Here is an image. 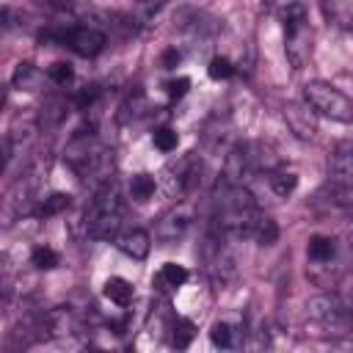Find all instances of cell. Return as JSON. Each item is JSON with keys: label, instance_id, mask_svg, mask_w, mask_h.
Masks as SVG:
<instances>
[{"label": "cell", "instance_id": "6da1fadb", "mask_svg": "<svg viewBox=\"0 0 353 353\" xmlns=\"http://www.w3.org/2000/svg\"><path fill=\"white\" fill-rule=\"evenodd\" d=\"M212 204H215V212H212L215 229H221L226 237H251L259 210H256L254 196L243 185H229L221 179Z\"/></svg>", "mask_w": 353, "mask_h": 353}, {"label": "cell", "instance_id": "7a4b0ae2", "mask_svg": "<svg viewBox=\"0 0 353 353\" xmlns=\"http://www.w3.org/2000/svg\"><path fill=\"white\" fill-rule=\"evenodd\" d=\"M124 221V201L116 190V185L105 182L99 185L97 196L91 199L85 210V232L97 240H116Z\"/></svg>", "mask_w": 353, "mask_h": 353}, {"label": "cell", "instance_id": "3957f363", "mask_svg": "<svg viewBox=\"0 0 353 353\" xmlns=\"http://www.w3.org/2000/svg\"><path fill=\"white\" fill-rule=\"evenodd\" d=\"M303 102L317 113V116H325L331 121H339V124H350L353 121V99L339 91L336 85L325 83V80H312L303 85Z\"/></svg>", "mask_w": 353, "mask_h": 353}, {"label": "cell", "instance_id": "277c9868", "mask_svg": "<svg viewBox=\"0 0 353 353\" xmlns=\"http://www.w3.org/2000/svg\"><path fill=\"white\" fill-rule=\"evenodd\" d=\"M309 41H312V33H309V19H306V6L301 0H292L284 8V52L292 69H303L309 50H312Z\"/></svg>", "mask_w": 353, "mask_h": 353}, {"label": "cell", "instance_id": "5b68a950", "mask_svg": "<svg viewBox=\"0 0 353 353\" xmlns=\"http://www.w3.org/2000/svg\"><path fill=\"white\" fill-rule=\"evenodd\" d=\"M69 163L72 168L80 174L83 182H110L113 174V152L102 143H88V141H77L74 149L69 152Z\"/></svg>", "mask_w": 353, "mask_h": 353}, {"label": "cell", "instance_id": "8992f818", "mask_svg": "<svg viewBox=\"0 0 353 353\" xmlns=\"http://www.w3.org/2000/svg\"><path fill=\"white\" fill-rule=\"evenodd\" d=\"M55 39L61 44H66L72 52H77L80 58H94L105 50L108 44V36L105 30L94 28V25H77V28H69V30H58Z\"/></svg>", "mask_w": 353, "mask_h": 353}, {"label": "cell", "instance_id": "52a82bcc", "mask_svg": "<svg viewBox=\"0 0 353 353\" xmlns=\"http://www.w3.org/2000/svg\"><path fill=\"white\" fill-rule=\"evenodd\" d=\"M254 174H256L254 143H237V146H232L229 154H226V160H223V182L243 185Z\"/></svg>", "mask_w": 353, "mask_h": 353}, {"label": "cell", "instance_id": "ba28073f", "mask_svg": "<svg viewBox=\"0 0 353 353\" xmlns=\"http://www.w3.org/2000/svg\"><path fill=\"white\" fill-rule=\"evenodd\" d=\"M306 314H309L314 323L325 325V328H339V325H345V320H347V309L342 306V301H339L336 295H328V292L309 298V301H306Z\"/></svg>", "mask_w": 353, "mask_h": 353}, {"label": "cell", "instance_id": "9c48e42d", "mask_svg": "<svg viewBox=\"0 0 353 353\" xmlns=\"http://www.w3.org/2000/svg\"><path fill=\"white\" fill-rule=\"evenodd\" d=\"M328 176L339 190L353 188V143L350 141H342L334 146L328 157Z\"/></svg>", "mask_w": 353, "mask_h": 353}, {"label": "cell", "instance_id": "30bf717a", "mask_svg": "<svg viewBox=\"0 0 353 353\" xmlns=\"http://www.w3.org/2000/svg\"><path fill=\"white\" fill-rule=\"evenodd\" d=\"M281 116H284V121H287V127H290V132L295 135V138H301V141H312L314 135H317V121H314V110L303 102H287L284 105V110H281Z\"/></svg>", "mask_w": 353, "mask_h": 353}, {"label": "cell", "instance_id": "8fae6325", "mask_svg": "<svg viewBox=\"0 0 353 353\" xmlns=\"http://www.w3.org/2000/svg\"><path fill=\"white\" fill-rule=\"evenodd\" d=\"M174 19H176V28L185 30L188 36H193V39H210L221 28V22L215 17H210L199 8H182V11H176Z\"/></svg>", "mask_w": 353, "mask_h": 353}, {"label": "cell", "instance_id": "7c38bea8", "mask_svg": "<svg viewBox=\"0 0 353 353\" xmlns=\"http://www.w3.org/2000/svg\"><path fill=\"white\" fill-rule=\"evenodd\" d=\"M190 221H193L190 207H182V204H179V207L168 210V212L157 221V226H154V237H157L160 243H174V240H179V237L188 232Z\"/></svg>", "mask_w": 353, "mask_h": 353}, {"label": "cell", "instance_id": "4fadbf2b", "mask_svg": "<svg viewBox=\"0 0 353 353\" xmlns=\"http://www.w3.org/2000/svg\"><path fill=\"white\" fill-rule=\"evenodd\" d=\"M116 248L130 259H146L152 251V234L146 229H127L116 237Z\"/></svg>", "mask_w": 353, "mask_h": 353}, {"label": "cell", "instance_id": "5bb4252c", "mask_svg": "<svg viewBox=\"0 0 353 353\" xmlns=\"http://www.w3.org/2000/svg\"><path fill=\"white\" fill-rule=\"evenodd\" d=\"M245 339V325L243 323H232V320H218L210 331V342L221 350H232L240 347Z\"/></svg>", "mask_w": 353, "mask_h": 353}, {"label": "cell", "instance_id": "9a60e30c", "mask_svg": "<svg viewBox=\"0 0 353 353\" xmlns=\"http://www.w3.org/2000/svg\"><path fill=\"white\" fill-rule=\"evenodd\" d=\"M323 17L328 25L339 28V30H350L353 28V0H320Z\"/></svg>", "mask_w": 353, "mask_h": 353}, {"label": "cell", "instance_id": "2e32d148", "mask_svg": "<svg viewBox=\"0 0 353 353\" xmlns=\"http://www.w3.org/2000/svg\"><path fill=\"white\" fill-rule=\"evenodd\" d=\"M102 292H105V298H108L110 303H116V306H130V303H132V298H135L132 284H130L127 279H121V276L108 279Z\"/></svg>", "mask_w": 353, "mask_h": 353}, {"label": "cell", "instance_id": "e0dca14e", "mask_svg": "<svg viewBox=\"0 0 353 353\" xmlns=\"http://www.w3.org/2000/svg\"><path fill=\"white\" fill-rule=\"evenodd\" d=\"M41 80H44V74L33 66V63H17V69H14V74H11V83H14V88H19V91H39V85H41Z\"/></svg>", "mask_w": 353, "mask_h": 353}, {"label": "cell", "instance_id": "ac0fdd59", "mask_svg": "<svg viewBox=\"0 0 353 353\" xmlns=\"http://www.w3.org/2000/svg\"><path fill=\"white\" fill-rule=\"evenodd\" d=\"M306 254H309V259H312L314 265H328V262L334 259V254H336V243H334V237L314 234V237L309 240Z\"/></svg>", "mask_w": 353, "mask_h": 353}, {"label": "cell", "instance_id": "d6986e66", "mask_svg": "<svg viewBox=\"0 0 353 353\" xmlns=\"http://www.w3.org/2000/svg\"><path fill=\"white\" fill-rule=\"evenodd\" d=\"M188 281V268L176 265V262H165L157 273V287L160 290H176Z\"/></svg>", "mask_w": 353, "mask_h": 353}, {"label": "cell", "instance_id": "ffe728a7", "mask_svg": "<svg viewBox=\"0 0 353 353\" xmlns=\"http://www.w3.org/2000/svg\"><path fill=\"white\" fill-rule=\"evenodd\" d=\"M268 185H270V190L276 193V196H281V199H287L295 188H298V176L292 174V171H284V168H273L270 174H268Z\"/></svg>", "mask_w": 353, "mask_h": 353}, {"label": "cell", "instance_id": "44dd1931", "mask_svg": "<svg viewBox=\"0 0 353 353\" xmlns=\"http://www.w3.org/2000/svg\"><path fill=\"white\" fill-rule=\"evenodd\" d=\"M251 237H254L259 245H273V243L279 240V226H276V221L259 212V218H256V223H254V229H251Z\"/></svg>", "mask_w": 353, "mask_h": 353}, {"label": "cell", "instance_id": "7402d4cb", "mask_svg": "<svg viewBox=\"0 0 353 353\" xmlns=\"http://www.w3.org/2000/svg\"><path fill=\"white\" fill-rule=\"evenodd\" d=\"M193 336H196V325L188 317H174L171 320V345L174 347H179V350L188 347Z\"/></svg>", "mask_w": 353, "mask_h": 353}, {"label": "cell", "instance_id": "603a6c76", "mask_svg": "<svg viewBox=\"0 0 353 353\" xmlns=\"http://www.w3.org/2000/svg\"><path fill=\"white\" fill-rule=\"evenodd\" d=\"M154 188H157V182H154L152 174H135L132 182H130V196L135 201H146V199H152Z\"/></svg>", "mask_w": 353, "mask_h": 353}, {"label": "cell", "instance_id": "cb8c5ba5", "mask_svg": "<svg viewBox=\"0 0 353 353\" xmlns=\"http://www.w3.org/2000/svg\"><path fill=\"white\" fill-rule=\"evenodd\" d=\"M58 262H61L58 254L52 248H47V245H39V248L30 251V265L36 270H52V268H58Z\"/></svg>", "mask_w": 353, "mask_h": 353}, {"label": "cell", "instance_id": "d4e9b609", "mask_svg": "<svg viewBox=\"0 0 353 353\" xmlns=\"http://www.w3.org/2000/svg\"><path fill=\"white\" fill-rule=\"evenodd\" d=\"M69 207V193H50L41 204H39V215H58Z\"/></svg>", "mask_w": 353, "mask_h": 353}, {"label": "cell", "instance_id": "484cf974", "mask_svg": "<svg viewBox=\"0 0 353 353\" xmlns=\"http://www.w3.org/2000/svg\"><path fill=\"white\" fill-rule=\"evenodd\" d=\"M165 3H168V0H132V6H135V14H132V17L143 25V22H149Z\"/></svg>", "mask_w": 353, "mask_h": 353}, {"label": "cell", "instance_id": "4316f807", "mask_svg": "<svg viewBox=\"0 0 353 353\" xmlns=\"http://www.w3.org/2000/svg\"><path fill=\"white\" fill-rule=\"evenodd\" d=\"M207 74H210L212 80H226V77L234 74V63H232L229 58H223V55H215V58L210 61V66H207Z\"/></svg>", "mask_w": 353, "mask_h": 353}, {"label": "cell", "instance_id": "83f0119b", "mask_svg": "<svg viewBox=\"0 0 353 353\" xmlns=\"http://www.w3.org/2000/svg\"><path fill=\"white\" fill-rule=\"evenodd\" d=\"M152 141H154V146H157L160 152H174L176 143H179V135H176L171 127H157L154 135H152Z\"/></svg>", "mask_w": 353, "mask_h": 353}, {"label": "cell", "instance_id": "f1b7e54d", "mask_svg": "<svg viewBox=\"0 0 353 353\" xmlns=\"http://www.w3.org/2000/svg\"><path fill=\"white\" fill-rule=\"evenodd\" d=\"M47 77H50L55 85H69V83L74 80V72H72L69 63H52V66L47 69Z\"/></svg>", "mask_w": 353, "mask_h": 353}, {"label": "cell", "instance_id": "f546056e", "mask_svg": "<svg viewBox=\"0 0 353 353\" xmlns=\"http://www.w3.org/2000/svg\"><path fill=\"white\" fill-rule=\"evenodd\" d=\"M66 102L63 99H52V102H47V108H41L44 113H41V121H50V124H58L63 116H66Z\"/></svg>", "mask_w": 353, "mask_h": 353}, {"label": "cell", "instance_id": "4dcf8cb0", "mask_svg": "<svg viewBox=\"0 0 353 353\" xmlns=\"http://www.w3.org/2000/svg\"><path fill=\"white\" fill-rule=\"evenodd\" d=\"M143 108H146V99H143V94L135 91V97H130L121 110H124V119H138L143 113Z\"/></svg>", "mask_w": 353, "mask_h": 353}, {"label": "cell", "instance_id": "1f68e13d", "mask_svg": "<svg viewBox=\"0 0 353 353\" xmlns=\"http://www.w3.org/2000/svg\"><path fill=\"white\" fill-rule=\"evenodd\" d=\"M188 88H190V80L188 77H176V80H168L165 83V91H168L171 99H182L188 94Z\"/></svg>", "mask_w": 353, "mask_h": 353}, {"label": "cell", "instance_id": "d6a6232c", "mask_svg": "<svg viewBox=\"0 0 353 353\" xmlns=\"http://www.w3.org/2000/svg\"><path fill=\"white\" fill-rule=\"evenodd\" d=\"M97 97H99V85H85V88L74 97V105H77V108H85V105H91Z\"/></svg>", "mask_w": 353, "mask_h": 353}, {"label": "cell", "instance_id": "836d02e7", "mask_svg": "<svg viewBox=\"0 0 353 353\" xmlns=\"http://www.w3.org/2000/svg\"><path fill=\"white\" fill-rule=\"evenodd\" d=\"M179 63V52H176V47H168L165 52H163V66L165 69H174Z\"/></svg>", "mask_w": 353, "mask_h": 353}, {"label": "cell", "instance_id": "e575fe53", "mask_svg": "<svg viewBox=\"0 0 353 353\" xmlns=\"http://www.w3.org/2000/svg\"><path fill=\"white\" fill-rule=\"evenodd\" d=\"M33 3H39V6H44V8H66V6H72L74 0H33Z\"/></svg>", "mask_w": 353, "mask_h": 353}, {"label": "cell", "instance_id": "d590c367", "mask_svg": "<svg viewBox=\"0 0 353 353\" xmlns=\"http://www.w3.org/2000/svg\"><path fill=\"white\" fill-rule=\"evenodd\" d=\"M350 312H353V303H350Z\"/></svg>", "mask_w": 353, "mask_h": 353}]
</instances>
